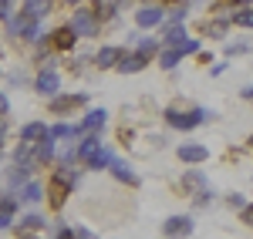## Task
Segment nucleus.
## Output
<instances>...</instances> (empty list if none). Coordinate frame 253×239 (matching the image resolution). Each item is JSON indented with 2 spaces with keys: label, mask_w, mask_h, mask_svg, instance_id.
<instances>
[{
  "label": "nucleus",
  "mask_w": 253,
  "mask_h": 239,
  "mask_svg": "<svg viewBox=\"0 0 253 239\" xmlns=\"http://www.w3.org/2000/svg\"><path fill=\"white\" fill-rule=\"evenodd\" d=\"M182 159H189V162L206 159V148H199V145H186V148H182Z\"/></svg>",
  "instance_id": "obj_1"
},
{
  "label": "nucleus",
  "mask_w": 253,
  "mask_h": 239,
  "mask_svg": "<svg viewBox=\"0 0 253 239\" xmlns=\"http://www.w3.org/2000/svg\"><path fill=\"white\" fill-rule=\"evenodd\" d=\"M193 226H189V219H169V226H166V233H189Z\"/></svg>",
  "instance_id": "obj_2"
},
{
  "label": "nucleus",
  "mask_w": 253,
  "mask_h": 239,
  "mask_svg": "<svg viewBox=\"0 0 253 239\" xmlns=\"http://www.w3.org/2000/svg\"><path fill=\"white\" fill-rule=\"evenodd\" d=\"M236 24H243V27H253V10H247V14H240V17H236Z\"/></svg>",
  "instance_id": "obj_3"
},
{
  "label": "nucleus",
  "mask_w": 253,
  "mask_h": 239,
  "mask_svg": "<svg viewBox=\"0 0 253 239\" xmlns=\"http://www.w3.org/2000/svg\"><path fill=\"white\" fill-rule=\"evenodd\" d=\"M243 222H247V226H253V205H247V209H243Z\"/></svg>",
  "instance_id": "obj_4"
}]
</instances>
